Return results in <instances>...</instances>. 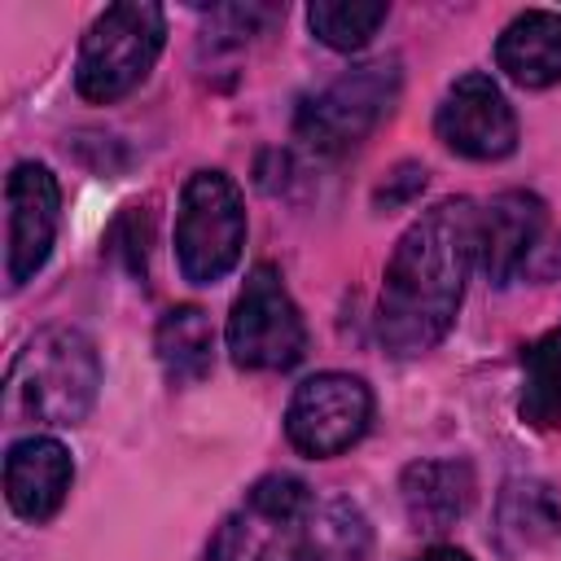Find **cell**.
I'll return each instance as SVG.
<instances>
[{"instance_id": "cell-1", "label": "cell", "mask_w": 561, "mask_h": 561, "mask_svg": "<svg viewBox=\"0 0 561 561\" xmlns=\"http://www.w3.org/2000/svg\"><path fill=\"white\" fill-rule=\"evenodd\" d=\"M473 259H478V206L469 197L430 206L399 237L377 298V337L390 355L408 359L447 337Z\"/></svg>"}, {"instance_id": "cell-2", "label": "cell", "mask_w": 561, "mask_h": 561, "mask_svg": "<svg viewBox=\"0 0 561 561\" xmlns=\"http://www.w3.org/2000/svg\"><path fill=\"white\" fill-rule=\"evenodd\" d=\"M206 561H368V522L342 495L316 500L302 478L267 473L224 517Z\"/></svg>"}, {"instance_id": "cell-3", "label": "cell", "mask_w": 561, "mask_h": 561, "mask_svg": "<svg viewBox=\"0 0 561 561\" xmlns=\"http://www.w3.org/2000/svg\"><path fill=\"white\" fill-rule=\"evenodd\" d=\"M101 390V355L88 333L70 324L39 329L9 368L4 403L13 416L39 425H79Z\"/></svg>"}, {"instance_id": "cell-4", "label": "cell", "mask_w": 561, "mask_h": 561, "mask_svg": "<svg viewBox=\"0 0 561 561\" xmlns=\"http://www.w3.org/2000/svg\"><path fill=\"white\" fill-rule=\"evenodd\" d=\"M162 39H167V18L158 4L149 0L110 4L79 44V66H75L79 96L96 105L127 96L153 70Z\"/></svg>"}, {"instance_id": "cell-5", "label": "cell", "mask_w": 561, "mask_h": 561, "mask_svg": "<svg viewBox=\"0 0 561 561\" xmlns=\"http://www.w3.org/2000/svg\"><path fill=\"white\" fill-rule=\"evenodd\" d=\"M394 96H399V61L394 57L364 61L298 105L294 136L320 158L351 153L390 114Z\"/></svg>"}, {"instance_id": "cell-6", "label": "cell", "mask_w": 561, "mask_h": 561, "mask_svg": "<svg viewBox=\"0 0 561 561\" xmlns=\"http://www.w3.org/2000/svg\"><path fill=\"white\" fill-rule=\"evenodd\" d=\"M245 245V206L241 188L224 171L188 175L175 210V263L188 285L224 280Z\"/></svg>"}, {"instance_id": "cell-7", "label": "cell", "mask_w": 561, "mask_h": 561, "mask_svg": "<svg viewBox=\"0 0 561 561\" xmlns=\"http://www.w3.org/2000/svg\"><path fill=\"white\" fill-rule=\"evenodd\" d=\"M228 355L250 373H285L307 355V324L272 263H259L232 302Z\"/></svg>"}, {"instance_id": "cell-8", "label": "cell", "mask_w": 561, "mask_h": 561, "mask_svg": "<svg viewBox=\"0 0 561 561\" xmlns=\"http://www.w3.org/2000/svg\"><path fill=\"white\" fill-rule=\"evenodd\" d=\"M368 421H373V394L359 377L316 373L294 390V399L285 408V438L302 456L329 460V456L355 447L364 438Z\"/></svg>"}, {"instance_id": "cell-9", "label": "cell", "mask_w": 561, "mask_h": 561, "mask_svg": "<svg viewBox=\"0 0 561 561\" xmlns=\"http://www.w3.org/2000/svg\"><path fill=\"white\" fill-rule=\"evenodd\" d=\"M434 127H438V140L451 153L473 158V162L508 158L513 145H517L513 105L504 101V92L495 88V79L482 75V70H469V75H460L447 88Z\"/></svg>"}, {"instance_id": "cell-10", "label": "cell", "mask_w": 561, "mask_h": 561, "mask_svg": "<svg viewBox=\"0 0 561 561\" xmlns=\"http://www.w3.org/2000/svg\"><path fill=\"white\" fill-rule=\"evenodd\" d=\"M4 206H9V250H4V276H9V289H22L44 263H48V250H53V237H57V206H61V193H57V180L44 162H18L9 171V184H4Z\"/></svg>"}, {"instance_id": "cell-11", "label": "cell", "mask_w": 561, "mask_h": 561, "mask_svg": "<svg viewBox=\"0 0 561 561\" xmlns=\"http://www.w3.org/2000/svg\"><path fill=\"white\" fill-rule=\"evenodd\" d=\"M70 478H75V460L48 434L18 438L4 456V495L22 522H48L66 504Z\"/></svg>"}, {"instance_id": "cell-12", "label": "cell", "mask_w": 561, "mask_h": 561, "mask_svg": "<svg viewBox=\"0 0 561 561\" xmlns=\"http://www.w3.org/2000/svg\"><path fill=\"white\" fill-rule=\"evenodd\" d=\"M539 232H543V202L535 193L508 188L491 197L486 210H478V259L486 276L495 285H508L526 267Z\"/></svg>"}, {"instance_id": "cell-13", "label": "cell", "mask_w": 561, "mask_h": 561, "mask_svg": "<svg viewBox=\"0 0 561 561\" xmlns=\"http://www.w3.org/2000/svg\"><path fill=\"white\" fill-rule=\"evenodd\" d=\"M473 491H478V482H473L469 460H416L399 478L408 522L421 535H438V530L456 526L469 513Z\"/></svg>"}, {"instance_id": "cell-14", "label": "cell", "mask_w": 561, "mask_h": 561, "mask_svg": "<svg viewBox=\"0 0 561 561\" xmlns=\"http://www.w3.org/2000/svg\"><path fill=\"white\" fill-rule=\"evenodd\" d=\"M495 66L517 88H552L561 83V13L526 9L495 39Z\"/></svg>"}, {"instance_id": "cell-15", "label": "cell", "mask_w": 561, "mask_h": 561, "mask_svg": "<svg viewBox=\"0 0 561 561\" xmlns=\"http://www.w3.org/2000/svg\"><path fill=\"white\" fill-rule=\"evenodd\" d=\"M153 346H158V364H162L167 381H175V386L202 381L210 373V364H215V329H210V316L202 307H193V302L171 307L158 320Z\"/></svg>"}, {"instance_id": "cell-16", "label": "cell", "mask_w": 561, "mask_h": 561, "mask_svg": "<svg viewBox=\"0 0 561 561\" xmlns=\"http://www.w3.org/2000/svg\"><path fill=\"white\" fill-rule=\"evenodd\" d=\"M495 522H500V539L504 548L513 552H526V548H543L561 535V500L552 495L548 482H508L504 495H500V508H495Z\"/></svg>"}, {"instance_id": "cell-17", "label": "cell", "mask_w": 561, "mask_h": 561, "mask_svg": "<svg viewBox=\"0 0 561 561\" xmlns=\"http://www.w3.org/2000/svg\"><path fill=\"white\" fill-rule=\"evenodd\" d=\"M522 399L517 412L535 430L561 425V324L522 346Z\"/></svg>"}, {"instance_id": "cell-18", "label": "cell", "mask_w": 561, "mask_h": 561, "mask_svg": "<svg viewBox=\"0 0 561 561\" xmlns=\"http://www.w3.org/2000/svg\"><path fill=\"white\" fill-rule=\"evenodd\" d=\"M386 13L390 9L381 0H316L307 9V26L316 31L320 44H329L337 53H355L377 35Z\"/></svg>"}, {"instance_id": "cell-19", "label": "cell", "mask_w": 561, "mask_h": 561, "mask_svg": "<svg viewBox=\"0 0 561 561\" xmlns=\"http://www.w3.org/2000/svg\"><path fill=\"white\" fill-rule=\"evenodd\" d=\"M425 188V167H416V162H399L390 175H386V184L377 188V206H386V210H394V206H403V202H412L416 193Z\"/></svg>"}, {"instance_id": "cell-20", "label": "cell", "mask_w": 561, "mask_h": 561, "mask_svg": "<svg viewBox=\"0 0 561 561\" xmlns=\"http://www.w3.org/2000/svg\"><path fill=\"white\" fill-rule=\"evenodd\" d=\"M416 561H473V557L460 552V548H430V552H421Z\"/></svg>"}]
</instances>
